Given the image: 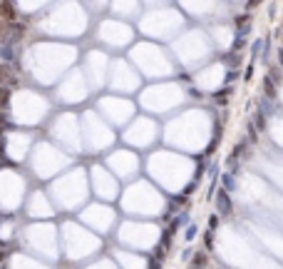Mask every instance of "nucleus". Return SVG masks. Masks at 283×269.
<instances>
[{"label": "nucleus", "mask_w": 283, "mask_h": 269, "mask_svg": "<svg viewBox=\"0 0 283 269\" xmlns=\"http://www.w3.org/2000/svg\"><path fill=\"white\" fill-rule=\"evenodd\" d=\"M246 130H249V140H251V142H258V130L254 127V122H249Z\"/></svg>", "instance_id": "obj_12"}, {"label": "nucleus", "mask_w": 283, "mask_h": 269, "mask_svg": "<svg viewBox=\"0 0 283 269\" xmlns=\"http://www.w3.org/2000/svg\"><path fill=\"white\" fill-rule=\"evenodd\" d=\"M191 257H194V249H184L181 252V259H191Z\"/></svg>", "instance_id": "obj_23"}, {"label": "nucleus", "mask_w": 283, "mask_h": 269, "mask_svg": "<svg viewBox=\"0 0 283 269\" xmlns=\"http://www.w3.org/2000/svg\"><path fill=\"white\" fill-rule=\"evenodd\" d=\"M249 18H251L249 13H246V15H236V25H241V23H249Z\"/></svg>", "instance_id": "obj_22"}, {"label": "nucleus", "mask_w": 283, "mask_h": 269, "mask_svg": "<svg viewBox=\"0 0 283 269\" xmlns=\"http://www.w3.org/2000/svg\"><path fill=\"white\" fill-rule=\"evenodd\" d=\"M221 60H224V62H226V65H236V62H238V58H236V53H233V50H231V53H229V55H224V58H221Z\"/></svg>", "instance_id": "obj_15"}, {"label": "nucleus", "mask_w": 283, "mask_h": 269, "mask_svg": "<svg viewBox=\"0 0 283 269\" xmlns=\"http://www.w3.org/2000/svg\"><path fill=\"white\" fill-rule=\"evenodd\" d=\"M8 127V112L0 110V130H5Z\"/></svg>", "instance_id": "obj_17"}, {"label": "nucleus", "mask_w": 283, "mask_h": 269, "mask_svg": "<svg viewBox=\"0 0 283 269\" xmlns=\"http://www.w3.org/2000/svg\"><path fill=\"white\" fill-rule=\"evenodd\" d=\"M149 269H161V262H156V259H152V264H149Z\"/></svg>", "instance_id": "obj_26"}, {"label": "nucleus", "mask_w": 283, "mask_h": 269, "mask_svg": "<svg viewBox=\"0 0 283 269\" xmlns=\"http://www.w3.org/2000/svg\"><path fill=\"white\" fill-rule=\"evenodd\" d=\"M204 244H206V252L214 249V232H206V235H204Z\"/></svg>", "instance_id": "obj_13"}, {"label": "nucleus", "mask_w": 283, "mask_h": 269, "mask_svg": "<svg viewBox=\"0 0 283 269\" xmlns=\"http://www.w3.org/2000/svg\"><path fill=\"white\" fill-rule=\"evenodd\" d=\"M263 97H266V100H273V97H276V83L268 78V75L263 78Z\"/></svg>", "instance_id": "obj_4"}, {"label": "nucleus", "mask_w": 283, "mask_h": 269, "mask_svg": "<svg viewBox=\"0 0 283 269\" xmlns=\"http://www.w3.org/2000/svg\"><path fill=\"white\" fill-rule=\"evenodd\" d=\"M276 60H278V67H283V48H278V55H276Z\"/></svg>", "instance_id": "obj_24"}, {"label": "nucleus", "mask_w": 283, "mask_h": 269, "mask_svg": "<svg viewBox=\"0 0 283 269\" xmlns=\"http://www.w3.org/2000/svg\"><path fill=\"white\" fill-rule=\"evenodd\" d=\"M254 127H256V130H261V132L266 130V115H263L261 110L254 115Z\"/></svg>", "instance_id": "obj_8"}, {"label": "nucleus", "mask_w": 283, "mask_h": 269, "mask_svg": "<svg viewBox=\"0 0 283 269\" xmlns=\"http://www.w3.org/2000/svg\"><path fill=\"white\" fill-rule=\"evenodd\" d=\"M18 78L13 75V70H10V65H5V62H0V85H5L8 88V83H15Z\"/></svg>", "instance_id": "obj_2"}, {"label": "nucleus", "mask_w": 283, "mask_h": 269, "mask_svg": "<svg viewBox=\"0 0 283 269\" xmlns=\"http://www.w3.org/2000/svg\"><path fill=\"white\" fill-rule=\"evenodd\" d=\"M10 97H13V90L5 88V85H0V110H5L10 105Z\"/></svg>", "instance_id": "obj_5"}, {"label": "nucleus", "mask_w": 283, "mask_h": 269, "mask_svg": "<svg viewBox=\"0 0 283 269\" xmlns=\"http://www.w3.org/2000/svg\"><path fill=\"white\" fill-rule=\"evenodd\" d=\"M251 78H254V62H251V65H246V72H244V80H246V83H249Z\"/></svg>", "instance_id": "obj_19"}, {"label": "nucleus", "mask_w": 283, "mask_h": 269, "mask_svg": "<svg viewBox=\"0 0 283 269\" xmlns=\"http://www.w3.org/2000/svg\"><path fill=\"white\" fill-rule=\"evenodd\" d=\"M194 237H196V227L191 224V227L186 229V239H194Z\"/></svg>", "instance_id": "obj_21"}, {"label": "nucleus", "mask_w": 283, "mask_h": 269, "mask_svg": "<svg viewBox=\"0 0 283 269\" xmlns=\"http://www.w3.org/2000/svg\"><path fill=\"white\" fill-rule=\"evenodd\" d=\"M268 78H271L273 83H278V80H283V72H281V67H273V70H271V75H268Z\"/></svg>", "instance_id": "obj_14"}, {"label": "nucleus", "mask_w": 283, "mask_h": 269, "mask_svg": "<svg viewBox=\"0 0 283 269\" xmlns=\"http://www.w3.org/2000/svg\"><path fill=\"white\" fill-rule=\"evenodd\" d=\"M261 48H263V40H254V45H251V53H254V55H258V53H261Z\"/></svg>", "instance_id": "obj_18"}, {"label": "nucleus", "mask_w": 283, "mask_h": 269, "mask_svg": "<svg viewBox=\"0 0 283 269\" xmlns=\"http://www.w3.org/2000/svg\"><path fill=\"white\" fill-rule=\"evenodd\" d=\"M221 184H224L226 192H231V189H233V177H231V175H221Z\"/></svg>", "instance_id": "obj_11"}, {"label": "nucleus", "mask_w": 283, "mask_h": 269, "mask_svg": "<svg viewBox=\"0 0 283 269\" xmlns=\"http://www.w3.org/2000/svg\"><path fill=\"white\" fill-rule=\"evenodd\" d=\"M8 257H10V252H8V249H0V262H5Z\"/></svg>", "instance_id": "obj_25"}, {"label": "nucleus", "mask_w": 283, "mask_h": 269, "mask_svg": "<svg viewBox=\"0 0 283 269\" xmlns=\"http://www.w3.org/2000/svg\"><path fill=\"white\" fill-rule=\"evenodd\" d=\"M0 60H3L5 65H10V60H13V48H10V45L0 48Z\"/></svg>", "instance_id": "obj_10"}, {"label": "nucleus", "mask_w": 283, "mask_h": 269, "mask_svg": "<svg viewBox=\"0 0 283 269\" xmlns=\"http://www.w3.org/2000/svg\"><path fill=\"white\" fill-rule=\"evenodd\" d=\"M206 267V252H196L191 259V269H204Z\"/></svg>", "instance_id": "obj_6"}, {"label": "nucleus", "mask_w": 283, "mask_h": 269, "mask_svg": "<svg viewBox=\"0 0 283 269\" xmlns=\"http://www.w3.org/2000/svg\"><path fill=\"white\" fill-rule=\"evenodd\" d=\"M216 227H219V214H211L209 217V232H214Z\"/></svg>", "instance_id": "obj_16"}, {"label": "nucleus", "mask_w": 283, "mask_h": 269, "mask_svg": "<svg viewBox=\"0 0 283 269\" xmlns=\"http://www.w3.org/2000/svg\"><path fill=\"white\" fill-rule=\"evenodd\" d=\"M229 95H231V88H224V90H219V92L214 95V100H216L219 105H226V100H229Z\"/></svg>", "instance_id": "obj_9"}, {"label": "nucleus", "mask_w": 283, "mask_h": 269, "mask_svg": "<svg viewBox=\"0 0 283 269\" xmlns=\"http://www.w3.org/2000/svg\"><path fill=\"white\" fill-rule=\"evenodd\" d=\"M214 200H216V209H219L216 214H219V217H229V214L233 212L231 195H229V192H226L224 187H221V189H216V197H214Z\"/></svg>", "instance_id": "obj_1"}, {"label": "nucleus", "mask_w": 283, "mask_h": 269, "mask_svg": "<svg viewBox=\"0 0 283 269\" xmlns=\"http://www.w3.org/2000/svg\"><path fill=\"white\" fill-rule=\"evenodd\" d=\"M0 15H3L5 20H15L18 15H15V8L10 5V3H3V5H0Z\"/></svg>", "instance_id": "obj_7"}, {"label": "nucleus", "mask_w": 283, "mask_h": 269, "mask_svg": "<svg viewBox=\"0 0 283 269\" xmlns=\"http://www.w3.org/2000/svg\"><path fill=\"white\" fill-rule=\"evenodd\" d=\"M246 152V140H241V142H236L233 145V149H231V155H229V165H236V160L241 157Z\"/></svg>", "instance_id": "obj_3"}, {"label": "nucleus", "mask_w": 283, "mask_h": 269, "mask_svg": "<svg viewBox=\"0 0 283 269\" xmlns=\"http://www.w3.org/2000/svg\"><path fill=\"white\" fill-rule=\"evenodd\" d=\"M236 75H238L236 70H229V72H226V83H233V80H236Z\"/></svg>", "instance_id": "obj_20"}]
</instances>
